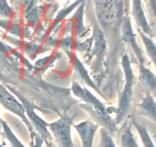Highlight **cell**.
<instances>
[{"label": "cell", "instance_id": "obj_1", "mask_svg": "<svg viewBox=\"0 0 156 147\" xmlns=\"http://www.w3.org/2000/svg\"><path fill=\"white\" fill-rule=\"evenodd\" d=\"M121 66L124 73L125 84L118 100V105L116 108L115 118L116 124L121 123L127 116L131 107L133 95V87L134 84V73L131 64L130 58L127 53H125L121 58Z\"/></svg>", "mask_w": 156, "mask_h": 147}, {"label": "cell", "instance_id": "obj_2", "mask_svg": "<svg viewBox=\"0 0 156 147\" xmlns=\"http://www.w3.org/2000/svg\"><path fill=\"white\" fill-rule=\"evenodd\" d=\"M8 89L19 100L20 102L21 103L22 106L24 108V111H25V114L28 120L31 123L32 126H33L34 130H35L37 133L44 140V142L46 144L47 147H53V139L51 133H50L48 129V123L46 122L41 116L37 113L35 111L36 109H39L34 106L33 103L30 102L29 100L24 96H23L20 92L15 90L13 87H10L9 86Z\"/></svg>", "mask_w": 156, "mask_h": 147}, {"label": "cell", "instance_id": "obj_3", "mask_svg": "<svg viewBox=\"0 0 156 147\" xmlns=\"http://www.w3.org/2000/svg\"><path fill=\"white\" fill-rule=\"evenodd\" d=\"M75 116L76 114L73 116L64 114L56 120L48 123L49 131L59 147H75L71 134Z\"/></svg>", "mask_w": 156, "mask_h": 147}, {"label": "cell", "instance_id": "obj_4", "mask_svg": "<svg viewBox=\"0 0 156 147\" xmlns=\"http://www.w3.org/2000/svg\"><path fill=\"white\" fill-rule=\"evenodd\" d=\"M0 104L5 110L16 115L23 121L29 132L30 139H32L33 137H34L35 135L37 134L34 130L31 123L26 116L24 108L19 100L1 83H0Z\"/></svg>", "mask_w": 156, "mask_h": 147}, {"label": "cell", "instance_id": "obj_5", "mask_svg": "<svg viewBox=\"0 0 156 147\" xmlns=\"http://www.w3.org/2000/svg\"><path fill=\"white\" fill-rule=\"evenodd\" d=\"M121 30L122 39L133 51L139 64H145L144 52L137 43L136 35L133 32L130 17L128 15L123 17Z\"/></svg>", "mask_w": 156, "mask_h": 147}, {"label": "cell", "instance_id": "obj_6", "mask_svg": "<svg viewBox=\"0 0 156 147\" xmlns=\"http://www.w3.org/2000/svg\"><path fill=\"white\" fill-rule=\"evenodd\" d=\"M71 90L73 94L76 97L79 98L84 104L90 106L92 108L96 109L98 110H100L102 112H109V109L107 108L101 100L98 99L94 94H93L92 92L90 91L86 87H82L79 82L76 81H73L72 83Z\"/></svg>", "mask_w": 156, "mask_h": 147}, {"label": "cell", "instance_id": "obj_7", "mask_svg": "<svg viewBox=\"0 0 156 147\" xmlns=\"http://www.w3.org/2000/svg\"><path fill=\"white\" fill-rule=\"evenodd\" d=\"M80 137L82 147H93L94 136L99 126L91 119H86L73 126Z\"/></svg>", "mask_w": 156, "mask_h": 147}, {"label": "cell", "instance_id": "obj_8", "mask_svg": "<svg viewBox=\"0 0 156 147\" xmlns=\"http://www.w3.org/2000/svg\"><path fill=\"white\" fill-rule=\"evenodd\" d=\"M92 56L95 57L98 63L100 64L105 57L107 50V43L105 35L98 25H94L93 29V35L91 38Z\"/></svg>", "mask_w": 156, "mask_h": 147}, {"label": "cell", "instance_id": "obj_9", "mask_svg": "<svg viewBox=\"0 0 156 147\" xmlns=\"http://www.w3.org/2000/svg\"><path fill=\"white\" fill-rule=\"evenodd\" d=\"M131 2H132V15L136 23L138 25V28H140L142 32L149 36L152 37L153 33L146 18L142 0H131Z\"/></svg>", "mask_w": 156, "mask_h": 147}, {"label": "cell", "instance_id": "obj_10", "mask_svg": "<svg viewBox=\"0 0 156 147\" xmlns=\"http://www.w3.org/2000/svg\"><path fill=\"white\" fill-rule=\"evenodd\" d=\"M73 70H74L75 74L76 75L78 79L85 84L88 87H91L94 90H95L98 94L103 96L101 93L100 90L98 87H97L95 83L92 81V79L90 77L89 74H88V70L85 68L84 66L83 63L81 61V60L76 56V55H73Z\"/></svg>", "mask_w": 156, "mask_h": 147}, {"label": "cell", "instance_id": "obj_11", "mask_svg": "<svg viewBox=\"0 0 156 147\" xmlns=\"http://www.w3.org/2000/svg\"><path fill=\"white\" fill-rule=\"evenodd\" d=\"M138 113L149 118L156 123V101L152 94L147 93L137 105Z\"/></svg>", "mask_w": 156, "mask_h": 147}, {"label": "cell", "instance_id": "obj_12", "mask_svg": "<svg viewBox=\"0 0 156 147\" xmlns=\"http://www.w3.org/2000/svg\"><path fill=\"white\" fill-rule=\"evenodd\" d=\"M139 79L151 91L156 93V76L145 64H139Z\"/></svg>", "mask_w": 156, "mask_h": 147}, {"label": "cell", "instance_id": "obj_13", "mask_svg": "<svg viewBox=\"0 0 156 147\" xmlns=\"http://www.w3.org/2000/svg\"><path fill=\"white\" fill-rule=\"evenodd\" d=\"M62 54L60 51H56L55 53L51 54L50 55L40 58L37 61H35L34 64L33 65V74H41L44 73L55 61L57 59L61 58Z\"/></svg>", "mask_w": 156, "mask_h": 147}, {"label": "cell", "instance_id": "obj_14", "mask_svg": "<svg viewBox=\"0 0 156 147\" xmlns=\"http://www.w3.org/2000/svg\"><path fill=\"white\" fill-rule=\"evenodd\" d=\"M84 9H85V2L79 5L77 10L73 14V18H71L73 23V28L76 29V34L79 38H83L87 33L83 23Z\"/></svg>", "mask_w": 156, "mask_h": 147}, {"label": "cell", "instance_id": "obj_15", "mask_svg": "<svg viewBox=\"0 0 156 147\" xmlns=\"http://www.w3.org/2000/svg\"><path fill=\"white\" fill-rule=\"evenodd\" d=\"M85 1V0H76V2H73V4H71L70 6H69L68 7L65 8V9H61L59 12H58L56 18H55V19L53 20V23L51 24V25H50V32H54V31H56V29L57 28H59V24H61V22H62V20L65 19V18H66V17L68 16V15H69V14L71 13V12H73L75 9H76L77 7H79V5H80L81 3L84 2Z\"/></svg>", "mask_w": 156, "mask_h": 147}, {"label": "cell", "instance_id": "obj_16", "mask_svg": "<svg viewBox=\"0 0 156 147\" xmlns=\"http://www.w3.org/2000/svg\"><path fill=\"white\" fill-rule=\"evenodd\" d=\"M138 32L140 34V36L143 41V44H144L145 50H146V54L149 57L150 60L152 61V64L155 67L156 69V44L152 37L149 36L144 32H142L140 28H138Z\"/></svg>", "mask_w": 156, "mask_h": 147}, {"label": "cell", "instance_id": "obj_17", "mask_svg": "<svg viewBox=\"0 0 156 147\" xmlns=\"http://www.w3.org/2000/svg\"><path fill=\"white\" fill-rule=\"evenodd\" d=\"M0 28L17 38L24 35V29L20 25V23L15 22L12 19L0 18Z\"/></svg>", "mask_w": 156, "mask_h": 147}, {"label": "cell", "instance_id": "obj_18", "mask_svg": "<svg viewBox=\"0 0 156 147\" xmlns=\"http://www.w3.org/2000/svg\"><path fill=\"white\" fill-rule=\"evenodd\" d=\"M44 12V6H36L35 5L32 9L27 12L24 13V19L27 26L30 28H36L39 23L41 16Z\"/></svg>", "mask_w": 156, "mask_h": 147}, {"label": "cell", "instance_id": "obj_19", "mask_svg": "<svg viewBox=\"0 0 156 147\" xmlns=\"http://www.w3.org/2000/svg\"><path fill=\"white\" fill-rule=\"evenodd\" d=\"M21 46H22L24 54L29 58H31L32 59H34L37 55L44 54L49 51H52V49L44 45H41V44H38L37 42L21 43Z\"/></svg>", "mask_w": 156, "mask_h": 147}, {"label": "cell", "instance_id": "obj_20", "mask_svg": "<svg viewBox=\"0 0 156 147\" xmlns=\"http://www.w3.org/2000/svg\"><path fill=\"white\" fill-rule=\"evenodd\" d=\"M121 147H139L135 136L131 129V123H128L123 128L120 136Z\"/></svg>", "mask_w": 156, "mask_h": 147}, {"label": "cell", "instance_id": "obj_21", "mask_svg": "<svg viewBox=\"0 0 156 147\" xmlns=\"http://www.w3.org/2000/svg\"><path fill=\"white\" fill-rule=\"evenodd\" d=\"M2 130L3 136L9 142L12 147H26L22 142L20 141V139L15 136V133H13L12 129L9 126L6 121L2 119Z\"/></svg>", "mask_w": 156, "mask_h": 147}, {"label": "cell", "instance_id": "obj_22", "mask_svg": "<svg viewBox=\"0 0 156 147\" xmlns=\"http://www.w3.org/2000/svg\"><path fill=\"white\" fill-rule=\"evenodd\" d=\"M131 124L134 126L136 130H137L140 136V139H141L142 142L144 147H155V144H154L153 141H152V138H151L150 135H149V132H148L147 128L145 126L141 125L136 122V120H133Z\"/></svg>", "mask_w": 156, "mask_h": 147}, {"label": "cell", "instance_id": "obj_23", "mask_svg": "<svg viewBox=\"0 0 156 147\" xmlns=\"http://www.w3.org/2000/svg\"><path fill=\"white\" fill-rule=\"evenodd\" d=\"M98 147H117L111 134L104 127L100 129V140Z\"/></svg>", "mask_w": 156, "mask_h": 147}, {"label": "cell", "instance_id": "obj_24", "mask_svg": "<svg viewBox=\"0 0 156 147\" xmlns=\"http://www.w3.org/2000/svg\"><path fill=\"white\" fill-rule=\"evenodd\" d=\"M13 9L8 2V0H0V16L3 18H12Z\"/></svg>", "mask_w": 156, "mask_h": 147}, {"label": "cell", "instance_id": "obj_25", "mask_svg": "<svg viewBox=\"0 0 156 147\" xmlns=\"http://www.w3.org/2000/svg\"><path fill=\"white\" fill-rule=\"evenodd\" d=\"M30 147H43L44 140L38 134L35 135L34 137L30 139Z\"/></svg>", "mask_w": 156, "mask_h": 147}, {"label": "cell", "instance_id": "obj_26", "mask_svg": "<svg viewBox=\"0 0 156 147\" xmlns=\"http://www.w3.org/2000/svg\"><path fill=\"white\" fill-rule=\"evenodd\" d=\"M149 5V9L152 14V16L156 21V0H146Z\"/></svg>", "mask_w": 156, "mask_h": 147}, {"label": "cell", "instance_id": "obj_27", "mask_svg": "<svg viewBox=\"0 0 156 147\" xmlns=\"http://www.w3.org/2000/svg\"><path fill=\"white\" fill-rule=\"evenodd\" d=\"M1 120H2V119H1V118H0V130H2V123H1Z\"/></svg>", "mask_w": 156, "mask_h": 147}, {"label": "cell", "instance_id": "obj_28", "mask_svg": "<svg viewBox=\"0 0 156 147\" xmlns=\"http://www.w3.org/2000/svg\"><path fill=\"white\" fill-rule=\"evenodd\" d=\"M0 147H4V146H3V145H2V144H0Z\"/></svg>", "mask_w": 156, "mask_h": 147}, {"label": "cell", "instance_id": "obj_29", "mask_svg": "<svg viewBox=\"0 0 156 147\" xmlns=\"http://www.w3.org/2000/svg\"><path fill=\"white\" fill-rule=\"evenodd\" d=\"M155 137H156V135H155Z\"/></svg>", "mask_w": 156, "mask_h": 147}, {"label": "cell", "instance_id": "obj_30", "mask_svg": "<svg viewBox=\"0 0 156 147\" xmlns=\"http://www.w3.org/2000/svg\"><path fill=\"white\" fill-rule=\"evenodd\" d=\"M145 1H146V0H145Z\"/></svg>", "mask_w": 156, "mask_h": 147}, {"label": "cell", "instance_id": "obj_31", "mask_svg": "<svg viewBox=\"0 0 156 147\" xmlns=\"http://www.w3.org/2000/svg\"><path fill=\"white\" fill-rule=\"evenodd\" d=\"M139 147H140V146H139Z\"/></svg>", "mask_w": 156, "mask_h": 147}, {"label": "cell", "instance_id": "obj_32", "mask_svg": "<svg viewBox=\"0 0 156 147\" xmlns=\"http://www.w3.org/2000/svg\"><path fill=\"white\" fill-rule=\"evenodd\" d=\"M46 147H47V146H46Z\"/></svg>", "mask_w": 156, "mask_h": 147}]
</instances>
